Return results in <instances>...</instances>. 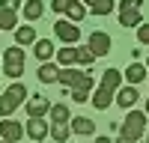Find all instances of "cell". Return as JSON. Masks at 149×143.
Listing matches in <instances>:
<instances>
[{
	"label": "cell",
	"mask_w": 149,
	"mask_h": 143,
	"mask_svg": "<svg viewBox=\"0 0 149 143\" xmlns=\"http://www.w3.org/2000/svg\"><path fill=\"white\" fill-rule=\"evenodd\" d=\"M69 134H72V125H69V122H54V125H51V137H54V143H66Z\"/></svg>",
	"instance_id": "cell-20"
},
{
	"label": "cell",
	"mask_w": 149,
	"mask_h": 143,
	"mask_svg": "<svg viewBox=\"0 0 149 143\" xmlns=\"http://www.w3.org/2000/svg\"><path fill=\"white\" fill-rule=\"evenodd\" d=\"M119 87H122V72L119 69H107L104 75H102V83L95 87V92H93V107L95 110H107L110 107V101H113V95L119 92Z\"/></svg>",
	"instance_id": "cell-2"
},
{
	"label": "cell",
	"mask_w": 149,
	"mask_h": 143,
	"mask_svg": "<svg viewBox=\"0 0 149 143\" xmlns=\"http://www.w3.org/2000/svg\"><path fill=\"white\" fill-rule=\"evenodd\" d=\"M93 60H95V54L90 51V48H78V63H81V66H90Z\"/></svg>",
	"instance_id": "cell-25"
},
{
	"label": "cell",
	"mask_w": 149,
	"mask_h": 143,
	"mask_svg": "<svg viewBox=\"0 0 149 143\" xmlns=\"http://www.w3.org/2000/svg\"><path fill=\"white\" fill-rule=\"evenodd\" d=\"M69 125H72V134H84V137L86 134H95V122L90 116H78V119H72Z\"/></svg>",
	"instance_id": "cell-13"
},
{
	"label": "cell",
	"mask_w": 149,
	"mask_h": 143,
	"mask_svg": "<svg viewBox=\"0 0 149 143\" xmlns=\"http://www.w3.org/2000/svg\"><path fill=\"white\" fill-rule=\"evenodd\" d=\"M51 113V101L45 99V95H30L27 101V119H45Z\"/></svg>",
	"instance_id": "cell-8"
},
{
	"label": "cell",
	"mask_w": 149,
	"mask_h": 143,
	"mask_svg": "<svg viewBox=\"0 0 149 143\" xmlns=\"http://www.w3.org/2000/svg\"><path fill=\"white\" fill-rule=\"evenodd\" d=\"M3 75H6V78H15V81L24 75V48H21V45L6 48V57H3Z\"/></svg>",
	"instance_id": "cell-5"
},
{
	"label": "cell",
	"mask_w": 149,
	"mask_h": 143,
	"mask_svg": "<svg viewBox=\"0 0 149 143\" xmlns=\"http://www.w3.org/2000/svg\"><path fill=\"white\" fill-rule=\"evenodd\" d=\"M113 101L119 107H134V101H137V90H134V87H119V92H116Z\"/></svg>",
	"instance_id": "cell-15"
},
{
	"label": "cell",
	"mask_w": 149,
	"mask_h": 143,
	"mask_svg": "<svg viewBox=\"0 0 149 143\" xmlns=\"http://www.w3.org/2000/svg\"><path fill=\"white\" fill-rule=\"evenodd\" d=\"M33 54L42 60V63H48V60L54 57V42L51 39H36V45H33Z\"/></svg>",
	"instance_id": "cell-14"
},
{
	"label": "cell",
	"mask_w": 149,
	"mask_h": 143,
	"mask_svg": "<svg viewBox=\"0 0 149 143\" xmlns=\"http://www.w3.org/2000/svg\"><path fill=\"white\" fill-rule=\"evenodd\" d=\"M84 3H86V6H95V3H98V0H84Z\"/></svg>",
	"instance_id": "cell-30"
},
{
	"label": "cell",
	"mask_w": 149,
	"mask_h": 143,
	"mask_svg": "<svg viewBox=\"0 0 149 143\" xmlns=\"http://www.w3.org/2000/svg\"><path fill=\"white\" fill-rule=\"evenodd\" d=\"M113 6H116V0H98V3L90 6V9H93V15H110Z\"/></svg>",
	"instance_id": "cell-23"
},
{
	"label": "cell",
	"mask_w": 149,
	"mask_h": 143,
	"mask_svg": "<svg viewBox=\"0 0 149 143\" xmlns=\"http://www.w3.org/2000/svg\"><path fill=\"white\" fill-rule=\"evenodd\" d=\"M21 6V0H0V9H6V12H15Z\"/></svg>",
	"instance_id": "cell-27"
},
{
	"label": "cell",
	"mask_w": 149,
	"mask_h": 143,
	"mask_svg": "<svg viewBox=\"0 0 149 143\" xmlns=\"http://www.w3.org/2000/svg\"><path fill=\"white\" fill-rule=\"evenodd\" d=\"M143 78H146V66H143V63H131V66L125 69V81L131 83V87H134V83H140Z\"/></svg>",
	"instance_id": "cell-19"
},
{
	"label": "cell",
	"mask_w": 149,
	"mask_h": 143,
	"mask_svg": "<svg viewBox=\"0 0 149 143\" xmlns=\"http://www.w3.org/2000/svg\"><path fill=\"white\" fill-rule=\"evenodd\" d=\"M42 12H45L42 0H27V3H24V18H27V21H39Z\"/></svg>",
	"instance_id": "cell-17"
},
{
	"label": "cell",
	"mask_w": 149,
	"mask_h": 143,
	"mask_svg": "<svg viewBox=\"0 0 149 143\" xmlns=\"http://www.w3.org/2000/svg\"><path fill=\"white\" fill-rule=\"evenodd\" d=\"M57 83L69 87V95L81 104V101H86V99H90V90H93V75H90V72H78V69H60Z\"/></svg>",
	"instance_id": "cell-1"
},
{
	"label": "cell",
	"mask_w": 149,
	"mask_h": 143,
	"mask_svg": "<svg viewBox=\"0 0 149 143\" xmlns=\"http://www.w3.org/2000/svg\"><path fill=\"white\" fill-rule=\"evenodd\" d=\"M0 143H3V140H0Z\"/></svg>",
	"instance_id": "cell-34"
},
{
	"label": "cell",
	"mask_w": 149,
	"mask_h": 143,
	"mask_svg": "<svg viewBox=\"0 0 149 143\" xmlns=\"http://www.w3.org/2000/svg\"><path fill=\"white\" fill-rule=\"evenodd\" d=\"M57 75H60V69H57L54 63H42V66H39V81H42V83H54Z\"/></svg>",
	"instance_id": "cell-21"
},
{
	"label": "cell",
	"mask_w": 149,
	"mask_h": 143,
	"mask_svg": "<svg viewBox=\"0 0 149 143\" xmlns=\"http://www.w3.org/2000/svg\"><path fill=\"white\" fill-rule=\"evenodd\" d=\"M51 116H54V122H69V107L66 104H51Z\"/></svg>",
	"instance_id": "cell-24"
},
{
	"label": "cell",
	"mask_w": 149,
	"mask_h": 143,
	"mask_svg": "<svg viewBox=\"0 0 149 143\" xmlns=\"http://www.w3.org/2000/svg\"><path fill=\"white\" fill-rule=\"evenodd\" d=\"M57 63L60 66H63V69H72L74 63H78V48H60V51H57Z\"/></svg>",
	"instance_id": "cell-16"
},
{
	"label": "cell",
	"mask_w": 149,
	"mask_h": 143,
	"mask_svg": "<svg viewBox=\"0 0 149 143\" xmlns=\"http://www.w3.org/2000/svg\"><path fill=\"white\" fill-rule=\"evenodd\" d=\"M95 143H113V140H107V137H95Z\"/></svg>",
	"instance_id": "cell-29"
},
{
	"label": "cell",
	"mask_w": 149,
	"mask_h": 143,
	"mask_svg": "<svg viewBox=\"0 0 149 143\" xmlns=\"http://www.w3.org/2000/svg\"><path fill=\"white\" fill-rule=\"evenodd\" d=\"M3 143H6V140H3Z\"/></svg>",
	"instance_id": "cell-35"
},
{
	"label": "cell",
	"mask_w": 149,
	"mask_h": 143,
	"mask_svg": "<svg viewBox=\"0 0 149 143\" xmlns=\"http://www.w3.org/2000/svg\"><path fill=\"white\" fill-rule=\"evenodd\" d=\"M146 116H149V99H146Z\"/></svg>",
	"instance_id": "cell-32"
},
{
	"label": "cell",
	"mask_w": 149,
	"mask_h": 143,
	"mask_svg": "<svg viewBox=\"0 0 149 143\" xmlns=\"http://www.w3.org/2000/svg\"><path fill=\"white\" fill-rule=\"evenodd\" d=\"M18 24V15L15 12H6V9H0V30H12Z\"/></svg>",
	"instance_id": "cell-22"
},
{
	"label": "cell",
	"mask_w": 149,
	"mask_h": 143,
	"mask_svg": "<svg viewBox=\"0 0 149 143\" xmlns=\"http://www.w3.org/2000/svg\"><path fill=\"white\" fill-rule=\"evenodd\" d=\"M137 42H140V45H149V24H146V21L137 27Z\"/></svg>",
	"instance_id": "cell-26"
},
{
	"label": "cell",
	"mask_w": 149,
	"mask_h": 143,
	"mask_svg": "<svg viewBox=\"0 0 149 143\" xmlns=\"http://www.w3.org/2000/svg\"><path fill=\"white\" fill-rule=\"evenodd\" d=\"M54 33L63 45H74L81 39V24H72L69 18H60V21H54Z\"/></svg>",
	"instance_id": "cell-7"
},
{
	"label": "cell",
	"mask_w": 149,
	"mask_h": 143,
	"mask_svg": "<svg viewBox=\"0 0 149 143\" xmlns=\"http://www.w3.org/2000/svg\"><path fill=\"white\" fill-rule=\"evenodd\" d=\"M24 101H27V87H24V83H12V87H6V92L0 95V119H9Z\"/></svg>",
	"instance_id": "cell-3"
},
{
	"label": "cell",
	"mask_w": 149,
	"mask_h": 143,
	"mask_svg": "<svg viewBox=\"0 0 149 143\" xmlns=\"http://www.w3.org/2000/svg\"><path fill=\"white\" fill-rule=\"evenodd\" d=\"M21 137H24V125H18L15 119H0V140L18 143Z\"/></svg>",
	"instance_id": "cell-9"
},
{
	"label": "cell",
	"mask_w": 149,
	"mask_h": 143,
	"mask_svg": "<svg viewBox=\"0 0 149 143\" xmlns=\"http://www.w3.org/2000/svg\"><path fill=\"white\" fill-rule=\"evenodd\" d=\"M146 72H149V63H146Z\"/></svg>",
	"instance_id": "cell-33"
},
{
	"label": "cell",
	"mask_w": 149,
	"mask_h": 143,
	"mask_svg": "<svg viewBox=\"0 0 149 143\" xmlns=\"http://www.w3.org/2000/svg\"><path fill=\"white\" fill-rule=\"evenodd\" d=\"M66 15H69V21H72V24H81V21H84V15H86V6L81 3V0H69Z\"/></svg>",
	"instance_id": "cell-18"
},
{
	"label": "cell",
	"mask_w": 149,
	"mask_h": 143,
	"mask_svg": "<svg viewBox=\"0 0 149 143\" xmlns=\"http://www.w3.org/2000/svg\"><path fill=\"white\" fill-rule=\"evenodd\" d=\"M51 6H54V12H66L69 9V0H51Z\"/></svg>",
	"instance_id": "cell-28"
},
{
	"label": "cell",
	"mask_w": 149,
	"mask_h": 143,
	"mask_svg": "<svg viewBox=\"0 0 149 143\" xmlns=\"http://www.w3.org/2000/svg\"><path fill=\"white\" fill-rule=\"evenodd\" d=\"M86 48H90L95 57H104V54H110V36L102 33V30H95V33H90V42H86Z\"/></svg>",
	"instance_id": "cell-10"
},
{
	"label": "cell",
	"mask_w": 149,
	"mask_h": 143,
	"mask_svg": "<svg viewBox=\"0 0 149 143\" xmlns=\"http://www.w3.org/2000/svg\"><path fill=\"white\" fill-rule=\"evenodd\" d=\"M15 45H36V27L33 24H21V27H15Z\"/></svg>",
	"instance_id": "cell-12"
},
{
	"label": "cell",
	"mask_w": 149,
	"mask_h": 143,
	"mask_svg": "<svg viewBox=\"0 0 149 143\" xmlns=\"http://www.w3.org/2000/svg\"><path fill=\"white\" fill-rule=\"evenodd\" d=\"M116 143H134V140H125V137H119V140H116Z\"/></svg>",
	"instance_id": "cell-31"
},
{
	"label": "cell",
	"mask_w": 149,
	"mask_h": 143,
	"mask_svg": "<svg viewBox=\"0 0 149 143\" xmlns=\"http://www.w3.org/2000/svg\"><path fill=\"white\" fill-rule=\"evenodd\" d=\"M140 3L143 0H119V24L122 27H140L143 24Z\"/></svg>",
	"instance_id": "cell-6"
},
{
	"label": "cell",
	"mask_w": 149,
	"mask_h": 143,
	"mask_svg": "<svg viewBox=\"0 0 149 143\" xmlns=\"http://www.w3.org/2000/svg\"><path fill=\"white\" fill-rule=\"evenodd\" d=\"M24 134H30L33 140H45L48 134H51V125H48L45 119H30V122L24 125Z\"/></svg>",
	"instance_id": "cell-11"
},
{
	"label": "cell",
	"mask_w": 149,
	"mask_h": 143,
	"mask_svg": "<svg viewBox=\"0 0 149 143\" xmlns=\"http://www.w3.org/2000/svg\"><path fill=\"white\" fill-rule=\"evenodd\" d=\"M143 131H146V113H143V110H128L125 122L119 125V137L137 143V140L143 137Z\"/></svg>",
	"instance_id": "cell-4"
}]
</instances>
